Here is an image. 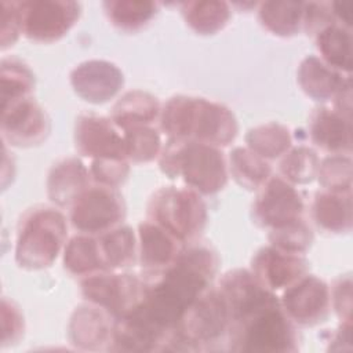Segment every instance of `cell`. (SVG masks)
Segmentation results:
<instances>
[{"label":"cell","mask_w":353,"mask_h":353,"mask_svg":"<svg viewBox=\"0 0 353 353\" xmlns=\"http://www.w3.org/2000/svg\"><path fill=\"white\" fill-rule=\"evenodd\" d=\"M218 266L219 256L211 245L197 240L185 244L165 270L153 276L141 274L145 280L143 298L123 317L153 338L160 350H170L182 316L211 287Z\"/></svg>","instance_id":"cell-1"},{"label":"cell","mask_w":353,"mask_h":353,"mask_svg":"<svg viewBox=\"0 0 353 353\" xmlns=\"http://www.w3.org/2000/svg\"><path fill=\"white\" fill-rule=\"evenodd\" d=\"M230 328L226 338L233 352L287 353L299 349L296 325L287 317L276 292L254 277H244L226 292Z\"/></svg>","instance_id":"cell-2"},{"label":"cell","mask_w":353,"mask_h":353,"mask_svg":"<svg viewBox=\"0 0 353 353\" xmlns=\"http://www.w3.org/2000/svg\"><path fill=\"white\" fill-rule=\"evenodd\" d=\"M159 127L168 141H193L216 148L237 137L234 113L221 102L200 97L174 95L161 106Z\"/></svg>","instance_id":"cell-3"},{"label":"cell","mask_w":353,"mask_h":353,"mask_svg":"<svg viewBox=\"0 0 353 353\" xmlns=\"http://www.w3.org/2000/svg\"><path fill=\"white\" fill-rule=\"evenodd\" d=\"M159 167L170 179L181 178L200 194H215L228 183V160L221 148L193 141H168L159 156Z\"/></svg>","instance_id":"cell-4"},{"label":"cell","mask_w":353,"mask_h":353,"mask_svg":"<svg viewBox=\"0 0 353 353\" xmlns=\"http://www.w3.org/2000/svg\"><path fill=\"white\" fill-rule=\"evenodd\" d=\"M66 237V218L58 208L39 204L26 210L17 226V265L26 270L50 268L63 250Z\"/></svg>","instance_id":"cell-5"},{"label":"cell","mask_w":353,"mask_h":353,"mask_svg":"<svg viewBox=\"0 0 353 353\" xmlns=\"http://www.w3.org/2000/svg\"><path fill=\"white\" fill-rule=\"evenodd\" d=\"M207 216L201 194L188 186H161L146 204V219L164 228L183 244L199 239Z\"/></svg>","instance_id":"cell-6"},{"label":"cell","mask_w":353,"mask_h":353,"mask_svg":"<svg viewBox=\"0 0 353 353\" xmlns=\"http://www.w3.org/2000/svg\"><path fill=\"white\" fill-rule=\"evenodd\" d=\"M230 328L228 303L218 287H208L182 316L171 350H208L226 342Z\"/></svg>","instance_id":"cell-7"},{"label":"cell","mask_w":353,"mask_h":353,"mask_svg":"<svg viewBox=\"0 0 353 353\" xmlns=\"http://www.w3.org/2000/svg\"><path fill=\"white\" fill-rule=\"evenodd\" d=\"M80 291L87 302L108 310L114 319H120L142 301L145 280L132 273L101 270L81 277Z\"/></svg>","instance_id":"cell-8"},{"label":"cell","mask_w":353,"mask_h":353,"mask_svg":"<svg viewBox=\"0 0 353 353\" xmlns=\"http://www.w3.org/2000/svg\"><path fill=\"white\" fill-rule=\"evenodd\" d=\"M125 218V204L117 188L92 182L69 207V221L77 233L98 236Z\"/></svg>","instance_id":"cell-9"},{"label":"cell","mask_w":353,"mask_h":353,"mask_svg":"<svg viewBox=\"0 0 353 353\" xmlns=\"http://www.w3.org/2000/svg\"><path fill=\"white\" fill-rule=\"evenodd\" d=\"M22 34L37 43H54L62 39L77 22L81 6L70 0L19 1Z\"/></svg>","instance_id":"cell-10"},{"label":"cell","mask_w":353,"mask_h":353,"mask_svg":"<svg viewBox=\"0 0 353 353\" xmlns=\"http://www.w3.org/2000/svg\"><path fill=\"white\" fill-rule=\"evenodd\" d=\"M305 201L295 185L272 175L258 190L251 205L252 222L262 229H276L303 218Z\"/></svg>","instance_id":"cell-11"},{"label":"cell","mask_w":353,"mask_h":353,"mask_svg":"<svg viewBox=\"0 0 353 353\" xmlns=\"http://www.w3.org/2000/svg\"><path fill=\"white\" fill-rule=\"evenodd\" d=\"M280 305L296 327H313L327 320L331 310L328 284L314 274H305L281 291Z\"/></svg>","instance_id":"cell-12"},{"label":"cell","mask_w":353,"mask_h":353,"mask_svg":"<svg viewBox=\"0 0 353 353\" xmlns=\"http://www.w3.org/2000/svg\"><path fill=\"white\" fill-rule=\"evenodd\" d=\"M3 141L17 148H32L43 143L51 131L47 112L32 97L1 108L0 123Z\"/></svg>","instance_id":"cell-13"},{"label":"cell","mask_w":353,"mask_h":353,"mask_svg":"<svg viewBox=\"0 0 353 353\" xmlns=\"http://www.w3.org/2000/svg\"><path fill=\"white\" fill-rule=\"evenodd\" d=\"M73 139L76 150L91 160H128L123 131L110 120V117L94 113L79 114L74 121Z\"/></svg>","instance_id":"cell-14"},{"label":"cell","mask_w":353,"mask_h":353,"mask_svg":"<svg viewBox=\"0 0 353 353\" xmlns=\"http://www.w3.org/2000/svg\"><path fill=\"white\" fill-rule=\"evenodd\" d=\"M250 272L268 290L279 292L307 273V261L305 255L290 254L269 244L252 255Z\"/></svg>","instance_id":"cell-15"},{"label":"cell","mask_w":353,"mask_h":353,"mask_svg":"<svg viewBox=\"0 0 353 353\" xmlns=\"http://www.w3.org/2000/svg\"><path fill=\"white\" fill-rule=\"evenodd\" d=\"M73 91L90 103H105L113 99L124 84V74L117 65L105 59H88L70 72Z\"/></svg>","instance_id":"cell-16"},{"label":"cell","mask_w":353,"mask_h":353,"mask_svg":"<svg viewBox=\"0 0 353 353\" xmlns=\"http://www.w3.org/2000/svg\"><path fill=\"white\" fill-rule=\"evenodd\" d=\"M116 319L105 309L90 302L79 305L68 324L69 342L79 350H109Z\"/></svg>","instance_id":"cell-17"},{"label":"cell","mask_w":353,"mask_h":353,"mask_svg":"<svg viewBox=\"0 0 353 353\" xmlns=\"http://www.w3.org/2000/svg\"><path fill=\"white\" fill-rule=\"evenodd\" d=\"M138 262L142 276H153L171 266L183 243L157 223L145 219L138 225Z\"/></svg>","instance_id":"cell-18"},{"label":"cell","mask_w":353,"mask_h":353,"mask_svg":"<svg viewBox=\"0 0 353 353\" xmlns=\"http://www.w3.org/2000/svg\"><path fill=\"white\" fill-rule=\"evenodd\" d=\"M307 134L313 146L327 154L352 153V119L334 108H314L309 116Z\"/></svg>","instance_id":"cell-19"},{"label":"cell","mask_w":353,"mask_h":353,"mask_svg":"<svg viewBox=\"0 0 353 353\" xmlns=\"http://www.w3.org/2000/svg\"><path fill=\"white\" fill-rule=\"evenodd\" d=\"M92 183L90 168L79 157H63L52 164L47 175V196L59 208H69Z\"/></svg>","instance_id":"cell-20"},{"label":"cell","mask_w":353,"mask_h":353,"mask_svg":"<svg viewBox=\"0 0 353 353\" xmlns=\"http://www.w3.org/2000/svg\"><path fill=\"white\" fill-rule=\"evenodd\" d=\"M350 74H343L328 66L317 55L305 57L298 66V84L313 101H332Z\"/></svg>","instance_id":"cell-21"},{"label":"cell","mask_w":353,"mask_h":353,"mask_svg":"<svg viewBox=\"0 0 353 353\" xmlns=\"http://www.w3.org/2000/svg\"><path fill=\"white\" fill-rule=\"evenodd\" d=\"M310 214L314 225L324 233L339 234L352 229V192L321 189L314 193Z\"/></svg>","instance_id":"cell-22"},{"label":"cell","mask_w":353,"mask_h":353,"mask_svg":"<svg viewBox=\"0 0 353 353\" xmlns=\"http://www.w3.org/2000/svg\"><path fill=\"white\" fill-rule=\"evenodd\" d=\"M161 105L159 99L146 91L131 90L117 98L110 110V120L121 130L152 125L159 120Z\"/></svg>","instance_id":"cell-23"},{"label":"cell","mask_w":353,"mask_h":353,"mask_svg":"<svg viewBox=\"0 0 353 353\" xmlns=\"http://www.w3.org/2000/svg\"><path fill=\"white\" fill-rule=\"evenodd\" d=\"M106 270L121 272L138 258V239L128 225H117L97 236Z\"/></svg>","instance_id":"cell-24"},{"label":"cell","mask_w":353,"mask_h":353,"mask_svg":"<svg viewBox=\"0 0 353 353\" xmlns=\"http://www.w3.org/2000/svg\"><path fill=\"white\" fill-rule=\"evenodd\" d=\"M305 1L269 0L258 3L261 25L274 36L291 37L302 29Z\"/></svg>","instance_id":"cell-25"},{"label":"cell","mask_w":353,"mask_h":353,"mask_svg":"<svg viewBox=\"0 0 353 353\" xmlns=\"http://www.w3.org/2000/svg\"><path fill=\"white\" fill-rule=\"evenodd\" d=\"M63 268L76 277L106 270L98 237L85 233L72 236L63 247Z\"/></svg>","instance_id":"cell-26"},{"label":"cell","mask_w":353,"mask_h":353,"mask_svg":"<svg viewBox=\"0 0 353 353\" xmlns=\"http://www.w3.org/2000/svg\"><path fill=\"white\" fill-rule=\"evenodd\" d=\"M313 39L321 61L343 74H350L352 29L335 22L321 29Z\"/></svg>","instance_id":"cell-27"},{"label":"cell","mask_w":353,"mask_h":353,"mask_svg":"<svg viewBox=\"0 0 353 353\" xmlns=\"http://www.w3.org/2000/svg\"><path fill=\"white\" fill-rule=\"evenodd\" d=\"M188 26L199 34H214L222 30L232 15L230 4L219 0H193L179 4Z\"/></svg>","instance_id":"cell-28"},{"label":"cell","mask_w":353,"mask_h":353,"mask_svg":"<svg viewBox=\"0 0 353 353\" xmlns=\"http://www.w3.org/2000/svg\"><path fill=\"white\" fill-rule=\"evenodd\" d=\"M228 171L247 190H258L270 176L272 167L247 146H236L228 156Z\"/></svg>","instance_id":"cell-29"},{"label":"cell","mask_w":353,"mask_h":353,"mask_svg":"<svg viewBox=\"0 0 353 353\" xmlns=\"http://www.w3.org/2000/svg\"><path fill=\"white\" fill-rule=\"evenodd\" d=\"M245 143L250 150L269 161L280 159L292 146V135L287 125L269 121L250 128Z\"/></svg>","instance_id":"cell-30"},{"label":"cell","mask_w":353,"mask_h":353,"mask_svg":"<svg viewBox=\"0 0 353 353\" xmlns=\"http://www.w3.org/2000/svg\"><path fill=\"white\" fill-rule=\"evenodd\" d=\"M34 90V74L30 68L15 57L3 58L0 62V97L1 108L19 99L32 97Z\"/></svg>","instance_id":"cell-31"},{"label":"cell","mask_w":353,"mask_h":353,"mask_svg":"<svg viewBox=\"0 0 353 353\" xmlns=\"http://www.w3.org/2000/svg\"><path fill=\"white\" fill-rule=\"evenodd\" d=\"M110 23L125 32H135L146 26L159 11L156 1L108 0L102 4Z\"/></svg>","instance_id":"cell-32"},{"label":"cell","mask_w":353,"mask_h":353,"mask_svg":"<svg viewBox=\"0 0 353 353\" xmlns=\"http://www.w3.org/2000/svg\"><path fill=\"white\" fill-rule=\"evenodd\" d=\"M320 157L306 145L291 146L279 161L280 176L292 185H306L316 179Z\"/></svg>","instance_id":"cell-33"},{"label":"cell","mask_w":353,"mask_h":353,"mask_svg":"<svg viewBox=\"0 0 353 353\" xmlns=\"http://www.w3.org/2000/svg\"><path fill=\"white\" fill-rule=\"evenodd\" d=\"M127 157L132 163H150L159 159L163 142L161 135L153 125H141L123 131Z\"/></svg>","instance_id":"cell-34"},{"label":"cell","mask_w":353,"mask_h":353,"mask_svg":"<svg viewBox=\"0 0 353 353\" xmlns=\"http://www.w3.org/2000/svg\"><path fill=\"white\" fill-rule=\"evenodd\" d=\"M316 178L321 189L352 192L353 163L350 154H328L320 159Z\"/></svg>","instance_id":"cell-35"},{"label":"cell","mask_w":353,"mask_h":353,"mask_svg":"<svg viewBox=\"0 0 353 353\" xmlns=\"http://www.w3.org/2000/svg\"><path fill=\"white\" fill-rule=\"evenodd\" d=\"M312 243L313 232L303 218L269 230V244L290 254L305 255Z\"/></svg>","instance_id":"cell-36"},{"label":"cell","mask_w":353,"mask_h":353,"mask_svg":"<svg viewBox=\"0 0 353 353\" xmlns=\"http://www.w3.org/2000/svg\"><path fill=\"white\" fill-rule=\"evenodd\" d=\"M130 161L125 159H97L91 160L90 174L92 182L119 188L128 176Z\"/></svg>","instance_id":"cell-37"},{"label":"cell","mask_w":353,"mask_h":353,"mask_svg":"<svg viewBox=\"0 0 353 353\" xmlns=\"http://www.w3.org/2000/svg\"><path fill=\"white\" fill-rule=\"evenodd\" d=\"M25 332V319L19 306L6 296L1 298V346L15 345Z\"/></svg>","instance_id":"cell-38"},{"label":"cell","mask_w":353,"mask_h":353,"mask_svg":"<svg viewBox=\"0 0 353 353\" xmlns=\"http://www.w3.org/2000/svg\"><path fill=\"white\" fill-rule=\"evenodd\" d=\"M0 11V44L1 50H6L11 47L22 33L19 1H1Z\"/></svg>","instance_id":"cell-39"},{"label":"cell","mask_w":353,"mask_h":353,"mask_svg":"<svg viewBox=\"0 0 353 353\" xmlns=\"http://www.w3.org/2000/svg\"><path fill=\"white\" fill-rule=\"evenodd\" d=\"M331 23H335L331 1H305L302 29L309 36L314 37L321 29Z\"/></svg>","instance_id":"cell-40"},{"label":"cell","mask_w":353,"mask_h":353,"mask_svg":"<svg viewBox=\"0 0 353 353\" xmlns=\"http://www.w3.org/2000/svg\"><path fill=\"white\" fill-rule=\"evenodd\" d=\"M331 307L341 321H352V279L350 274L339 276L330 288Z\"/></svg>","instance_id":"cell-41"},{"label":"cell","mask_w":353,"mask_h":353,"mask_svg":"<svg viewBox=\"0 0 353 353\" xmlns=\"http://www.w3.org/2000/svg\"><path fill=\"white\" fill-rule=\"evenodd\" d=\"M334 109L352 119V80L349 79L332 99Z\"/></svg>","instance_id":"cell-42"},{"label":"cell","mask_w":353,"mask_h":353,"mask_svg":"<svg viewBox=\"0 0 353 353\" xmlns=\"http://www.w3.org/2000/svg\"><path fill=\"white\" fill-rule=\"evenodd\" d=\"M331 11L336 23L352 29L353 3L352 1H331Z\"/></svg>","instance_id":"cell-43"},{"label":"cell","mask_w":353,"mask_h":353,"mask_svg":"<svg viewBox=\"0 0 353 353\" xmlns=\"http://www.w3.org/2000/svg\"><path fill=\"white\" fill-rule=\"evenodd\" d=\"M352 342V321H341L339 327L335 330L330 339V350L343 349V343L350 347Z\"/></svg>","instance_id":"cell-44"}]
</instances>
